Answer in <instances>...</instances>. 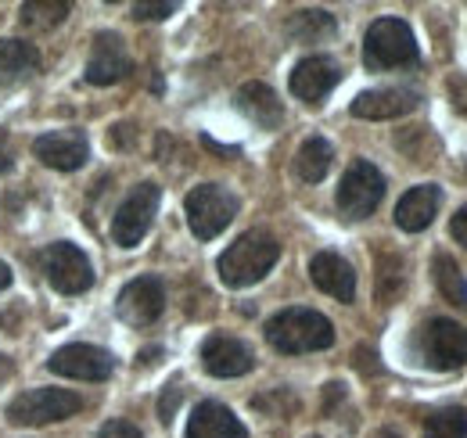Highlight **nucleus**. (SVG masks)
<instances>
[{"instance_id": "nucleus-1", "label": "nucleus", "mask_w": 467, "mask_h": 438, "mask_svg": "<svg viewBox=\"0 0 467 438\" xmlns=\"http://www.w3.org/2000/svg\"><path fill=\"white\" fill-rule=\"evenodd\" d=\"M277 259H281L277 237L266 230H248L220 256L216 270H220V280L227 287H252L277 266Z\"/></svg>"}, {"instance_id": "nucleus-2", "label": "nucleus", "mask_w": 467, "mask_h": 438, "mask_svg": "<svg viewBox=\"0 0 467 438\" xmlns=\"http://www.w3.org/2000/svg\"><path fill=\"white\" fill-rule=\"evenodd\" d=\"M266 341L285 356H302V352L331 349L335 345V328L324 313L295 306V309H281L266 324Z\"/></svg>"}, {"instance_id": "nucleus-3", "label": "nucleus", "mask_w": 467, "mask_h": 438, "mask_svg": "<svg viewBox=\"0 0 467 438\" xmlns=\"http://www.w3.org/2000/svg\"><path fill=\"white\" fill-rule=\"evenodd\" d=\"M417 40L403 18H378L370 22L363 36V65L370 72H389V68H407L417 65Z\"/></svg>"}, {"instance_id": "nucleus-4", "label": "nucleus", "mask_w": 467, "mask_h": 438, "mask_svg": "<svg viewBox=\"0 0 467 438\" xmlns=\"http://www.w3.org/2000/svg\"><path fill=\"white\" fill-rule=\"evenodd\" d=\"M83 410V399L65 388H29L7 402V421L18 428H44L68 421L72 413Z\"/></svg>"}, {"instance_id": "nucleus-5", "label": "nucleus", "mask_w": 467, "mask_h": 438, "mask_svg": "<svg viewBox=\"0 0 467 438\" xmlns=\"http://www.w3.org/2000/svg\"><path fill=\"white\" fill-rule=\"evenodd\" d=\"M413 352L428 370H457L467 363V330L457 320L435 317L413 334Z\"/></svg>"}, {"instance_id": "nucleus-6", "label": "nucleus", "mask_w": 467, "mask_h": 438, "mask_svg": "<svg viewBox=\"0 0 467 438\" xmlns=\"http://www.w3.org/2000/svg\"><path fill=\"white\" fill-rule=\"evenodd\" d=\"M183 213L191 223V234L198 241H213L216 234H223L237 216V198H234L227 187L220 183H202L187 194L183 202Z\"/></svg>"}, {"instance_id": "nucleus-7", "label": "nucleus", "mask_w": 467, "mask_h": 438, "mask_svg": "<svg viewBox=\"0 0 467 438\" xmlns=\"http://www.w3.org/2000/svg\"><path fill=\"white\" fill-rule=\"evenodd\" d=\"M385 198V176L378 165L367 159H356L346 169L342 183H338V213L346 219H367Z\"/></svg>"}, {"instance_id": "nucleus-8", "label": "nucleus", "mask_w": 467, "mask_h": 438, "mask_svg": "<svg viewBox=\"0 0 467 438\" xmlns=\"http://www.w3.org/2000/svg\"><path fill=\"white\" fill-rule=\"evenodd\" d=\"M159 202H162V187L144 180L130 191V198L119 205L116 219H112V237L122 248H133L144 241V234L151 230L155 223V213H159Z\"/></svg>"}, {"instance_id": "nucleus-9", "label": "nucleus", "mask_w": 467, "mask_h": 438, "mask_svg": "<svg viewBox=\"0 0 467 438\" xmlns=\"http://www.w3.org/2000/svg\"><path fill=\"white\" fill-rule=\"evenodd\" d=\"M40 266L47 280L58 287L61 295H83L90 284H94V270H90V259L83 256V248L68 245V241H55L44 248L40 256Z\"/></svg>"}, {"instance_id": "nucleus-10", "label": "nucleus", "mask_w": 467, "mask_h": 438, "mask_svg": "<svg viewBox=\"0 0 467 438\" xmlns=\"http://www.w3.org/2000/svg\"><path fill=\"white\" fill-rule=\"evenodd\" d=\"M166 309V287L159 276H137L119 291L116 313L130 328H151Z\"/></svg>"}, {"instance_id": "nucleus-11", "label": "nucleus", "mask_w": 467, "mask_h": 438, "mask_svg": "<svg viewBox=\"0 0 467 438\" xmlns=\"http://www.w3.org/2000/svg\"><path fill=\"white\" fill-rule=\"evenodd\" d=\"M47 367L61 378H72V381H109L116 370V360H112V352H105L98 345L76 341V345H61L47 360Z\"/></svg>"}, {"instance_id": "nucleus-12", "label": "nucleus", "mask_w": 467, "mask_h": 438, "mask_svg": "<svg viewBox=\"0 0 467 438\" xmlns=\"http://www.w3.org/2000/svg\"><path fill=\"white\" fill-rule=\"evenodd\" d=\"M342 79V65L327 55L302 57L292 72V94L306 105H320Z\"/></svg>"}, {"instance_id": "nucleus-13", "label": "nucleus", "mask_w": 467, "mask_h": 438, "mask_svg": "<svg viewBox=\"0 0 467 438\" xmlns=\"http://www.w3.org/2000/svg\"><path fill=\"white\" fill-rule=\"evenodd\" d=\"M202 367L213 378H241L255 367V352L231 334H209L202 341Z\"/></svg>"}, {"instance_id": "nucleus-14", "label": "nucleus", "mask_w": 467, "mask_h": 438, "mask_svg": "<svg viewBox=\"0 0 467 438\" xmlns=\"http://www.w3.org/2000/svg\"><path fill=\"white\" fill-rule=\"evenodd\" d=\"M33 155L58 172H72L90 159V144L79 130H55V133H44L33 141Z\"/></svg>"}, {"instance_id": "nucleus-15", "label": "nucleus", "mask_w": 467, "mask_h": 438, "mask_svg": "<svg viewBox=\"0 0 467 438\" xmlns=\"http://www.w3.org/2000/svg\"><path fill=\"white\" fill-rule=\"evenodd\" d=\"M133 72V61L126 55L122 40L116 33H101L94 40V51H90V61H87V83L90 87H112L119 79H126Z\"/></svg>"}, {"instance_id": "nucleus-16", "label": "nucleus", "mask_w": 467, "mask_h": 438, "mask_svg": "<svg viewBox=\"0 0 467 438\" xmlns=\"http://www.w3.org/2000/svg\"><path fill=\"white\" fill-rule=\"evenodd\" d=\"M420 105V94L410 87H378V90H363L352 101V115L356 119H400Z\"/></svg>"}, {"instance_id": "nucleus-17", "label": "nucleus", "mask_w": 467, "mask_h": 438, "mask_svg": "<svg viewBox=\"0 0 467 438\" xmlns=\"http://www.w3.org/2000/svg\"><path fill=\"white\" fill-rule=\"evenodd\" d=\"M439 205H442V191L435 183H417L396 205V226L407 230V234H420V230L431 226V219L439 216Z\"/></svg>"}, {"instance_id": "nucleus-18", "label": "nucleus", "mask_w": 467, "mask_h": 438, "mask_svg": "<svg viewBox=\"0 0 467 438\" xmlns=\"http://www.w3.org/2000/svg\"><path fill=\"white\" fill-rule=\"evenodd\" d=\"M309 276H313V284L324 295H331L338 302H352L356 298V274H352V266L338 252H317L309 259Z\"/></svg>"}, {"instance_id": "nucleus-19", "label": "nucleus", "mask_w": 467, "mask_h": 438, "mask_svg": "<svg viewBox=\"0 0 467 438\" xmlns=\"http://www.w3.org/2000/svg\"><path fill=\"white\" fill-rule=\"evenodd\" d=\"M183 438H248L244 424L234 417L223 402H198L191 421H187V435Z\"/></svg>"}, {"instance_id": "nucleus-20", "label": "nucleus", "mask_w": 467, "mask_h": 438, "mask_svg": "<svg viewBox=\"0 0 467 438\" xmlns=\"http://www.w3.org/2000/svg\"><path fill=\"white\" fill-rule=\"evenodd\" d=\"M234 101H237V111L244 119H252L259 130H277L285 122V105L266 83H244L234 94Z\"/></svg>"}, {"instance_id": "nucleus-21", "label": "nucleus", "mask_w": 467, "mask_h": 438, "mask_svg": "<svg viewBox=\"0 0 467 438\" xmlns=\"http://www.w3.org/2000/svg\"><path fill=\"white\" fill-rule=\"evenodd\" d=\"M288 36L298 44H320V40H331L338 33V22L331 11H320V7H306V11H292L288 22H285Z\"/></svg>"}, {"instance_id": "nucleus-22", "label": "nucleus", "mask_w": 467, "mask_h": 438, "mask_svg": "<svg viewBox=\"0 0 467 438\" xmlns=\"http://www.w3.org/2000/svg\"><path fill=\"white\" fill-rule=\"evenodd\" d=\"M40 51L26 40H0V87L22 83L29 72H36Z\"/></svg>"}, {"instance_id": "nucleus-23", "label": "nucleus", "mask_w": 467, "mask_h": 438, "mask_svg": "<svg viewBox=\"0 0 467 438\" xmlns=\"http://www.w3.org/2000/svg\"><path fill=\"white\" fill-rule=\"evenodd\" d=\"M331 159H335V148L324 137H309L295 155V176L302 183H320L331 169Z\"/></svg>"}, {"instance_id": "nucleus-24", "label": "nucleus", "mask_w": 467, "mask_h": 438, "mask_svg": "<svg viewBox=\"0 0 467 438\" xmlns=\"http://www.w3.org/2000/svg\"><path fill=\"white\" fill-rule=\"evenodd\" d=\"M431 270H435V287L442 291V298L453 302V306H461V309H467V280H464V274H461V266H457V259L446 256V252H439Z\"/></svg>"}, {"instance_id": "nucleus-25", "label": "nucleus", "mask_w": 467, "mask_h": 438, "mask_svg": "<svg viewBox=\"0 0 467 438\" xmlns=\"http://www.w3.org/2000/svg\"><path fill=\"white\" fill-rule=\"evenodd\" d=\"M424 438H467V410L464 406H442L428 413Z\"/></svg>"}, {"instance_id": "nucleus-26", "label": "nucleus", "mask_w": 467, "mask_h": 438, "mask_svg": "<svg viewBox=\"0 0 467 438\" xmlns=\"http://www.w3.org/2000/svg\"><path fill=\"white\" fill-rule=\"evenodd\" d=\"M68 11H72L68 0H29V4H22V26H29V29H55L58 22H65Z\"/></svg>"}, {"instance_id": "nucleus-27", "label": "nucleus", "mask_w": 467, "mask_h": 438, "mask_svg": "<svg viewBox=\"0 0 467 438\" xmlns=\"http://www.w3.org/2000/svg\"><path fill=\"white\" fill-rule=\"evenodd\" d=\"M403 291V259L396 256H381V274H378V298L385 306H392Z\"/></svg>"}, {"instance_id": "nucleus-28", "label": "nucleus", "mask_w": 467, "mask_h": 438, "mask_svg": "<svg viewBox=\"0 0 467 438\" xmlns=\"http://www.w3.org/2000/svg\"><path fill=\"white\" fill-rule=\"evenodd\" d=\"M173 11H176L173 0H162V4L140 0V4H133V18H140V22H159V18H170Z\"/></svg>"}, {"instance_id": "nucleus-29", "label": "nucleus", "mask_w": 467, "mask_h": 438, "mask_svg": "<svg viewBox=\"0 0 467 438\" xmlns=\"http://www.w3.org/2000/svg\"><path fill=\"white\" fill-rule=\"evenodd\" d=\"M446 90H450V101H453V109L467 115V72H453L450 79H446Z\"/></svg>"}, {"instance_id": "nucleus-30", "label": "nucleus", "mask_w": 467, "mask_h": 438, "mask_svg": "<svg viewBox=\"0 0 467 438\" xmlns=\"http://www.w3.org/2000/svg\"><path fill=\"white\" fill-rule=\"evenodd\" d=\"M180 395H183L180 381L166 384V391H162V399H159V417H162V424H170V421H173L176 406H180Z\"/></svg>"}, {"instance_id": "nucleus-31", "label": "nucleus", "mask_w": 467, "mask_h": 438, "mask_svg": "<svg viewBox=\"0 0 467 438\" xmlns=\"http://www.w3.org/2000/svg\"><path fill=\"white\" fill-rule=\"evenodd\" d=\"M98 438H144V435H140V428L130 424V421H109V424H101Z\"/></svg>"}, {"instance_id": "nucleus-32", "label": "nucleus", "mask_w": 467, "mask_h": 438, "mask_svg": "<svg viewBox=\"0 0 467 438\" xmlns=\"http://www.w3.org/2000/svg\"><path fill=\"white\" fill-rule=\"evenodd\" d=\"M356 370H363V374H381V363H378V352L374 349H356Z\"/></svg>"}, {"instance_id": "nucleus-33", "label": "nucleus", "mask_w": 467, "mask_h": 438, "mask_svg": "<svg viewBox=\"0 0 467 438\" xmlns=\"http://www.w3.org/2000/svg\"><path fill=\"white\" fill-rule=\"evenodd\" d=\"M450 234H453L457 245H464L467 248V205L464 209H457V216L450 219Z\"/></svg>"}, {"instance_id": "nucleus-34", "label": "nucleus", "mask_w": 467, "mask_h": 438, "mask_svg": "<svg viewBox=\"0 0 467 438\" xmlns=\"http://www.w3.org/2000/svg\"><path fill=\"white\" fill-rule=\"evenodd\" d=\"M338 399H346V384H327V391H324V406L335 410Z\"/></svg>"}, {"instance_id": "nucleus-35", "label": "nucleus", "mask_w": 467, "mask_h": 438, "mask_svg": "<svg viewBox=\"0 0 467 438\" xmlns=\"http://www.w3.org/2000/svg\"><path fill=\"white\" fill-rule=\"evenodd\" d=\"M202 144H205L209 151H220V155H237V148H223V144H216L213 137H202Z\"/></svg>"}, {"instance_id": "nucleus-36", "label": "nucleus", "mask_w": 467, "mask_h": 438, "mask_svg": "<svg viewBox=\"0 0 467 438\" xmlns=\"http://www.w3.org/2000/svg\"><path fill=\"white\" fill-rule=\"evenodd\" d=\"M11 370H15V363H11V360L0 352V381H7V378H11Z\"/></svg>"}, {"instance_id": "nucleus-37", "label": "nucleus", "mask_w": 467, "mask_h": 438, "mask_svg": "<svg viewBox=\"0 0 467 438\" xmlns=\"http://www.w3.org/2000/svg\"><path fill=\"white\" fill-rule=\"evenodd\" d=\"M4 287H11V266L7 263H0V291Z\"/></svg>"}, {"instance_id": "nucleus-38", "label": "nucleus", "mask_w": 467, "mask_h": 438, "mask_svg": "<svg viewBox=\"0 0 467 438\" xmlns=\"http://www.w3.org/2000/svg\"><path fill=\"white\" fill-rule=\"evenodd\" d=\"M7 169H11V155L0 148V172H7Z\"/></svg>"}, {"instance_id": "nucleus-39", "label": "nucleus", "mask_w": 467, "mask_h": 438, "mask_svg": "<svg viewBox=\"0 0 467 438\" xmlns=\"http://www.w3.org/2000/svg\"><path fill=\"white\" fill-rule=\"evenodd\" d=\"M378 438H403V435H396V432H389V428H381V432H378Z\"/></svg>"}]
</instances>
